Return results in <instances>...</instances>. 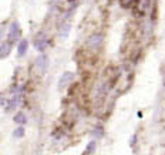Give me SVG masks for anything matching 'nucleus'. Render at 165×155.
I'll list each match as a JSON object with an SVG mask.
<instances>
[{"mask_svg":"<svg viewBox=\"0 0 165 155\" xmlns=\"http://www.w3.org/2000/svg\"><path fill=\"white\" fill-rule=\"evenodd\" d=\"M36 64H37V67H39L41 71H46L47 65H49V59H47L44 54H41V56H39V59L36 60Z\"/></svg>","mask_w":165,"mask_h":155,"instance_id":"obj_1","label":"nucleus"},{"mask_svg":"<svg viewBox=\"0 0 165 155\" xmlns=\"http://www.w3.org/2000/svg\"><path fill=\"white\" fill-rule=\"evenodd\" d=\"M11 51V43H3L0 46V59H4L6 56H9Z\"/></svg>","mask_w":165,"mask_h":155,"instance_id":"obj_2","label":"nucleus"},{"mask_svg":"<svg viewBox=\"0 0 165 155\" xmlns=\"http://www.w3.org/2000/svg\"><path fill=\"white\" fill-rule=\"evenodd\" d=\"M71 80H73V74H71V73H64V74L61 75L58 87H60V88H64V86H67V84H68Z\"/></svg>","mask_w":165,"mask_h":155,"instance_id":"obj_3","label":"nucleus"},{"mask_svg":"<svg viewBox=\"0 0 165 155\" xmlns=\"http://www.w3.org/2000/svg\"><path fill=\"white\" fill-rule=\"evenodd\" d=\"M19 27H17V24H13V26H11V32L9 33V40H10V41H9V43H11V41H13V40H16L17 38V36H19Z\"/></svg>","mask_w":165,"mask_h":155,"instance_id":"obj_4","label":"nucleus"},{"mask_svg":"<svg viewBox=\"0 0 165 155\" xmlns=\"http://www.w3.org/2000/svg\"><path fill=\"white\" fill-rule=\"evenodd\" d=\"M27 47H28V43L26 41V40H22L20 41V44H19V56H24L26 54V51H27Z\"/></svg>","mask_w":165,"mask_h":155,"instance_id":"obj_5","label":"nucleus"},{"mask_svg":"<svg viewBox=\"0 0 165 155\" xmlns=\"http://www.w3.org/2000/svg\"><path fill=\"white\" fill-rule=\"evenodd\" d=\"M100 44H101V37L100 36H93L88 41V46H91V47H98Z\"/></svg>","mask_w":165,"mask_h":155,"instance_id":"obj_6","label":"nucleus"},{"mask_svg":"<svg viewBox=\"0 0 165 155\" xmlns=\"http://www.w3.org/2000/svg\"><path fill=\"white\" fill-rule=\"evenodd\" d=\"M14 121L17 124H26V117H24V114L23 112H19L16 117H14Z\"/></svg>","mask_w":165,"mask_h":155,"instance_id":"obj_7","label":"nucleus"},{"mask_svg":"<svg viewBox=\"0 0 165 155\" xmlns=\"http://www.w3.org/2000/svg\"><path fill=\"white\" fill-rule=\"evenodd\" d=\"M46 47H47V41H37V43H36V48H37L39 51H44Z\"/></svg>","mask_w":165,"mask_h":155,"instance_id":"obj_8","label":"nucleus"},{"mask_svg":"<svg viewBox=\"0 0 165 155\" xmlns=\"http://www.w3.org/2000/svg\"><path fill=\"white\" fill-rule=\"evenodd\" d=\"M23 135H24V128H23V127H19V128L14 131V137H16V138H20Z\"/></svg>","mask_w":165,"mask_h":155,"instance_id":"obj_9","label":"nucleus"},{"mask_svg":"<svg viewBox=\"0 0 165 155\" xmlns=\"http://www.w3.org/2000/svg\"><path fill=\"white\" fill-rule=\"evenodd\" d=\"M94 148H95V142H90V144H88V147H87V152H93L94 151Z\"/></svg>","mask_w":165,"mask_h":155,"instance_id":"obj_10","label":"nucleus"}]
</instances>
